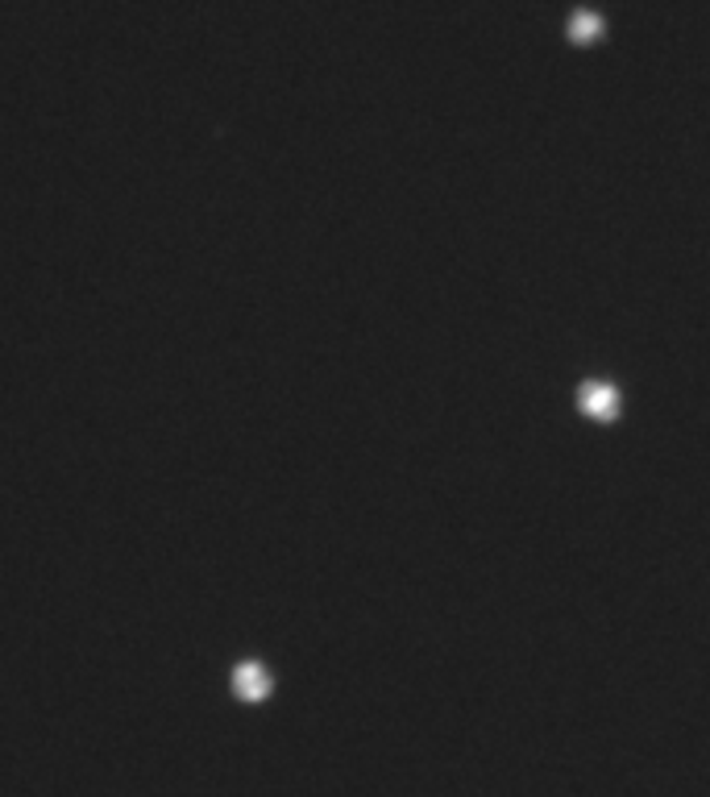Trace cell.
Wrapping results in <instances>:
<instances>
[{
    "label": "cell",
    "mask_w": 710,
    "mask_h": 797,
    "mask_svg": "<svg viewBox=\"0 0 710 797\" xmlns=\"http://www.w3.org/2000/svg\"><path fill=\"white\" fill-rule=\"evenodd\" d=\"M233 690L237 698H245V703H262L270 694V678H266V669L258 660H241L233 669Z\"/></svg>",
    "instance_id": "cell-1"
}]
</instances>
